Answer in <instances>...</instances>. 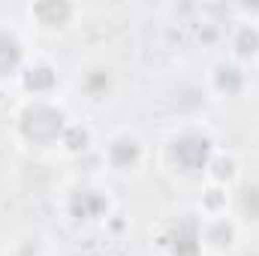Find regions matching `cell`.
<instances>
[{
    "instance_id": "cell-15",
    "label": "cell",
    "mask_w": 259,
    "mask_h": 256,
    "mask_svg": "<svg viewBox=\"0 0 259 256\" xmlns=\"http://www.w3.org/2000/svg\"><path fill=\"white\" fill-rule=\"evenodd\" d=\"M94 145H97V136H94V130L88 127L84 121H69V127H66L64 139H61V154L66 157H72V160H81V157H88L91 151H94Z\"/></svg>"
},
{
    "instance_id": "cell-14",
    "label": "cell",
    "mask_w": 259,
    "mask_h": 256,
    "mask_svg": "<svg viewBox=\"0 0 259 256\" xmlns=\"http://www.w3.org/2000/svg\"><path fill=\"white\" fill-rule=\"evenodd\" d=\"M232 214L241 226H259V178H244L232 190Z\"/></svg>"
},
{
    "instance_id": "cell-1",
    "label": "cell",
    "mask_w": 259,
    "mask_h": 256,
    "mask_svg": "<svg viewBox=\"0 0 259 256\" xmlns=\"http://www.w3.org/2000/svg\"><path fill=\"white\" fill-rule=\"evenodd\" d=\"M69 121L72 118L58 97L21 100L15 115H12V133L24 148L52 151V148H61V139H64Z\"/></svg>"
},
{
    "instance_id": "cell-4",
    "label": "cell",
    "mask_w": 259,
    "mask_h": 256,
    "mask_svg": "<svg viewBox=\"0 0 259 256\" xmlns=\"http://www.w3.org/2000/svg\"><path fill=\"white\" fill-rule=\"evenodd\" d=\"M151 160V148L145 142V136L133 127H121L106 136V142L100 145V163L115 172V175H139Z\"/></svg>"
},
{
    "instance_id": "cell-13",
    "label": "cell",
    "mask_w": 259,
    "mask_h": 256,
    "mask_svg": "<svg viewBox=\"0 0 259 256\" xmlns=\"http://www.w3.org/2000/svg\"><path fill=\"white\" fill-rule=\"evenodd\" d=\"M205 184H214V187H226V190H235L241 181H244V169H241V160L235 151H226V148H217L205 166Z\"/></svg>"
},
{
    "instance_id": "cell-16",
    "label": "cell",
    "mask_w": 259,
    "mask_h": 256,
    "mask_svg": "<svg viewBox=\"0 0 259 256\" xmlns=\"http://www.w3.org/2000/svg\"><path fill=\"white\" fill-rule=\"evenodd\" d=\"M196 214H199V217L232 214V190L214 187V184H202V193H199V199H196Z\"/></svg>"
},
{
    "instance_id": "cell-2",
    "label": "cell",
    "mask_w": 259,
    "mask_h": 256,
    "mask_svg": "<svg viewBox=\"0 0 259 256\" xmlns=\"http://www.w3.org/2000/svg\"><path fill=\"white\" fill-rule=\"evenodd\" d=\"M217 151V139L199 124H184L175 130L166 145H163V163L169 166V172L190 178V181H202L205 178V166L211 160V154Z\"/></svg>"
},
{
    "instance_id": "cell-10",
    "label": "cell",
    "mask_w": 259,
    "mask_h": 256,
    "mask_svg": "<svg viewBox=\"0 0 259 256\" xmlns=\"http://www.w3.org/2000/svg\"><path fill=\"white\" fill-rule=\"evenodd\" d=\"M247 88H250V69L229 61L226 55L211 64V69H208V94L211 97L238 100V97L247 94Z\"/></svg>"
},
{
    "instance_id": "cell-8",
    "label": "cell",
    "mask_w": 259,
    "mask_h": 256,
    "mask_svg": "<svg viewBox=\"0 0 259 256\" xmlns=\"http://www.w3.org/2000/svg\"><path fill=\"white\" fill-rule=\"evenodd\" d=\"M226 58L241 64L244 69L259 66V18L256 15H241L226 27V39H223Z\"/></svg>"
},
{
    "instance_id": "cell-5",
    "label": "cell",
    "mask_w": 259,
    "mask_h": 256,
    "mask_svg": "<svg viewBox=\"0 0 259 256\" xmlns=\"http://www.w3.org/2000/svg\"><path fill=\"white\" fill-rule=\"evenodd\" d=\"M121 88V75L118 66L106 58H91L75 69V91L91 103V106H106L115 100Z\"/></svg>"
},
{
    "instance_id": "cell-3",
    "label": "cell",
    "mask_w": 259,
    "mask_h": 256,
    "mask_svg": "<svg viewBox=\"0 0 259 256\" xmlns=\"http://www.w3.org/2000/svg\"><path fill=\"white\" fill-rule=\"evenodd\" d=\"M64 214L78 223V226H97V223H109L112 211H115V199L103 184L84 178V181H72L64 190V202H61Z\"/></svg>"
},
{
    "instance_id": "cell-12",
    "label": "cell",
    "mask_w": 259,
    "mask_h": 256,
    "mask_svg": "<svg viewBox=\"0 0 259 256\" xmlns=\"http://www.w3.org/2000/svg\"><path fill=\"white\" fill-rule=\"evenodd\" d=\"M163 256H205V247L199 241V217L172 223L166 235H160Z\"/></svg>"
},
{
    "instance_id": "cell-7",
    "label": "cell",
    "mask_w": 259,
    "mask_h": 256,
    "mask_svg": "<svg viewBox=\"0 0 259 256\" xmlns=\"http://www.w3.org/2000/svg\"><path fill=\"white\" fill-rule=\"evenodd\" d=\"M15 88L24 94V100H49L58 97L61 88V69L49 55H30L27 64L21 66Z\"/></svg>"
},
{
    "instance_id": "cell-9",
    "label": "cell",
    "mask_w": 259,
    "mask_h": 256,
    "mask_svg": "<svg viewBox=\"0 0 259 256\" xmlns=\"http://www.w3.org/2000/svg\"><path fill=\"white\" fill-rule=\"evenodd\" d=\"M244 226L238 223L235 214H220V217H199V241L205 253L226 256L232 253L241 241Z\"/></svg>"
},
{
    "instance_id": "cell-6",
    "label": "cell",
    "mask_w": 259,
    "mask_h": 256,
    "mask_svg": "<svg viewBox=\"0 0 259 256\" xmlns=\"http://www.w3.org/2000/svg\"><path fill=\"white\" fill-rule=\"evenodd\" d=\"M24 15H27V24L36 33L64 36L81 21L84 9L78 3H72V0H36V3H30L24 9Z\"/></svg>"
},
{
    "instance_id": "cell-17",
    "label": "cell",
    "mask_w": 259,
    "mask_h": 256,
    "mask_svg": "<svg viewBox=\"0 0 259 256\" xmlns=\"http://www.w3.org/2000/svg\"><path fill=\"white\" fill-rule=\"evenodd\" d=\"M39 256H64V253H58V250H49V253H39Z\"/></svg>"
},
{
    "instance_id": "cell-11",
    "label": "cell",
    "mask_w": 259,
    "mask_h": 256,
    "mask_svg": "<svg viewBox=\"0 0 259 256\" xmlns=\"http://www.w3.org/2000/svg\"><path fill=\"white\" fill-rule=\"evenodd\" d=\"M30 52L27 42L21 39V33L9 24H0V84H9L18 78L21 66L27 64Z\"/></svg>"
}]
</instances>
